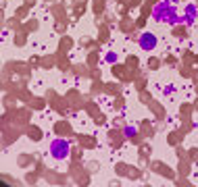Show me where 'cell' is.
I'll return each mask as SVG.
<instances>
[{
  "label": "cell",
  "instance_id": "6da1fadb",
  "mask_svg": "<svg viewBox=\"0 0 198 187\" xmlns=\"http://www.w3.org/2000/svg\"><path fill=\"white\" fill-rule=\"evenodd\" d=\"M52 156L54 158H65L67 154H69V145H67V141L65 139H57V141H52Z\"/></svg>",
  "mask_w": 198,
  "mask_h": 187
},
{
  "label": "cell",
  "instance_id": "7a4b0ae2",
  "mask_svg": "<svg viewBox=\"0 0 198 187\" xmlns=\"http://www.w3.org/2000/svg\"><path fill=\"white\" fill-rule=\"evenodd\" d=\"M140 46H142L144 50H152V48L156 46V38H154L152 33H144V35L140 38Z\"/></svg>",
  "mask_w": 198,
  "mask_h": 187
},
{
  "label": "cell",
  "instance_id": "3957f363",
  "mask_svg": "<svg viewBox=\"0 0 198 187\" xmlns=\"http://www.w3.org/2000/svg\"><path fill=\"white\" fill-rule=\"evenodd\" d=\"M150 67H152V69H154V67H159V60H156V58H152V60H150Z\"/></svg>",
  "mask_w": 198,
  "mask_h": 187
}]
</instances>
